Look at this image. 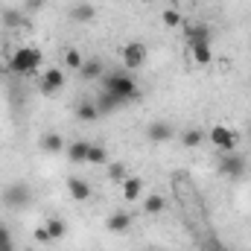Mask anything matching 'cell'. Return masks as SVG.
Instances as JSON below:
<instances>
[{"label":"cell","instance_id":"5","mask_svg":"<svg viewBox=\"0 0 251 251\" xmlns=\"http://www.w3.org/2000/svg\"><path fill=\"white\" fill-rule=\"evenodd\" d=\"M29 196H32L29 184L18 181V184H9V187L3 190V204H6V207H24V204L29 201Z\"/></svg>","mask_w":251,"mask_h":251},{"label":"cell","instance_id":"26","mask_svg":"<svg viewBox=\"0 0 251 251\" xmlns=\"http://www.w3.org/2000/svg\"><path fill=\"white\" fill-rule=\"evenodd\" d=\"M0 251H12V231L0 222Z\"/></svg>","mask_w":251,"mask_h":251},{"label":"cell","instance_id":"19","mask_svg":"<svg viewBox=\"0 0 251 251\" xmlns=\"http://www.w3.org/2000/svg\"><path fill=\"white\" fill-rule=\"evenodd\" d=\"M88 164H100V167L108 164V152H105L102 146H94V143H91V149H88Z\"/></svg>","mask_w":251,"mask_h":251},{"label":"cell","instance_id":"17","mask_svg":"<svg viewBox=\"0 0 251 251\" xmlns=\"http://www.w3.org/2000/svg\"><path fill=\"white\" fill-rule=\"evenodd\" d=\"M190 53H193V59L199 64H207L213 59V53H210V41H204V44H190Z\"/></svg>","mask_w":251,"mask_h":251},{"label":"cell","instance_id":"6","mask_svg":"<svg viewBox=\"0 0 251 251\" xmlns=\"http://www.w3.org/2000/svg\"><path fill=\"white\" fill-rule=\"evenodd\" d=\"M210 143H213L216 149H222V152H234L237 134H234L231 128H225V126H213V128H210Z\"/></svg>","mask_w":251,"mask_h":251},{"label":"cell","instance_id":"7","mask_svg":"<svg viewBox=\"0 0 251 251\" xmlns=\"http://www.w3.org/2000/svg\"><path fill=\"white\" fill-rule=\"evenodd\" d=\"M123 62H126V67H140V64L146 62V44H140V41L126 44L123 47Z\"/></svg>","mask_w":251,"mask_h":251},{"label":"cell","instance_id":"4","mask_svg":"<svg viewBox=\"0 0 251 251\" xmlns=\"http://www.w3.org/2000/svg\"><path fill=\"white\" fill-rule=\"evenodd\" d=\"M246 158L243 155H234V152H222V161H219V173L225 178H243L246 176Z\"/></svg>","mask_w":251,"mask_h":251},{"label":"cell","instance_id":"24","mask_svg":"<svg viewBox=\"0 0 251 251\" xmlns=\"http://www.w3.org/2000/svg\"><path fill=\"white\" fill-rule=\"evenodd\" d=\"M64 62H67V67H73V70H82V64H85V59H82V53H79V50H67Z\"/></svg>","mask_w":251,"mask_h":251},{"label":"cell","instance_id":"23","mask_svg":"<svg viewBox=\"0 0 251 251\" xmlns=\"http://www.w3.org/2000/svg\"><path fill=\"white\" fill-rule=\"evenodd\" d=\"M76 21H91L94 18V6L91 3H79V6H73V12H70Z\"/></svg>","mask_w":251,"mask_h":251},{"label":"cell","instance_id":"1","mask_svg":"<svg viewBox=\"0 0 251 251\" xmlns=\"http://www.w3.org/2000/svg\"><path fill=\"white\" fill-rule=\"evenodd\" d=\"M173 193H176V201L181 204V210H184V216H187L193 237L201 240V246H207V243L213 240L210 222H207V210H204V201H201V196H199L196 184L190 181L187 173H176V176H173Z\"/></svg>","mask_w":251,"mask_h":251},{"label":"cell","instance_id":"11","mask_svg":"<svg viewBox=\"0 0 251 251\" xmlns=\"http://www.w3.org/2000/svg\"><path fill=\"white\" fill-rule=\"evenodd\" d=\"M128 225H131V216H128V213H123V210H114V213L108 216V228H111L114 234H123V231H128Z\"/></svg>","mask_w":251,"mask_h":251},{"label":"cell","instance_id":"3","mask_svg":"<svg viewBox=\"0 0 251 251\" xmlns=\"http://www.w3.org/2000/svg\"><path fill=\"white\" fill-rule=\"evenodd\" d=\"M38 62H41V53H38L35 47H21V50L9 59V70L26 76V73H32V70L38 67Z\"/></svg>","mask_w":251,"mask_h":251},{"label":"cell","instance_id":"12","mask_svg":"<svg viewBox=\"0 0 251 251\" xmlns=\"http://www.w3.org/2000/svg\"><path fill=\"white\" fill-rule=\"evenodd\" d=\"M67 190H70V196L79 199V201H85V199L91 196V187H88L85 178H70V181H67Z\"/></svg>","mask_w":251,"mask_h":251},{"label":"cell","instance_id":"10","mask_svg":"<svg viewBox=\"0 0 251 251\" xmlns=\"http://www.w3.org/2000/svg\"><path fill=\"white\" fill-rule=\"evenodd\" d=\"M41 149L50 152V155H59V152H64V137L56 134V131H47V134L41 137Z\"/></svg>","mask_w":251,"mask_h":251},{"label":"cell","instance_id":"30","mask_svg":"<svg viewBox=\"0 0 251 251\" xmlns=\"http://www.w3.org/2000/svg\"><path fill=\"white\" fill-rule=\"evenodd\" d=\"M41 3H44V0H26V6H32V9H35V6H41Z\"/></svg>","mask_w":251,"mask_h":251},{"label":"cell","instance_id":"2","mask_svg":"<svg viewBox=\"0 0 251 251\" xmlns=\"http://www.w3.org/2000/svg\"><path fill=\"white\" fill-rule=\"evenodd\" d=\"M102 91H111V94L120 97L123 102L137 100V85H134V79H131L126 70H111V73H105V76H102Z\"/></svg>","mask_w":251,"mask_h":251},{"label":"cell","instance_id":"20","mask_svg":"<svg viewBox=\"0 0 251 251\" xmlns=\"http://www.w3.org/2000/svg\"><path fill=\"white\" fill-rule=\"evenodd\" d=\"M143 210H146V213H161V210H164V196H155V193L146 196V199H143Z\"/></svg>","mask_w":251,"mask_h":251},{"label":"cell","instance_id":"22","mask_svg":"<svg viewBox=\"0 0 251 251\" xmlns=\"http://www.w3.org/2000/svg\"><path fill=\"white\" fill-rule=\"evenodd\" d=\"M47 234H50V240L56 243V240H62L64 237V222L62 219H47Z\"/></svg>","mask_w":251,"mask_h":251},{"label":"cell","instance_id":"29","mask_svg":"<svg viewBox=\"0 0 251 251\" xmlns=\"http://www.w3.org/2000/svg\"><path fill=\"white\" fill-rule=\"evenodd\" d=\"M35 240H38V243H53L50 234H47V228H38V231H35Z\"/></svg>","mask_w":251,"mask_h":251},{"label":"cell","instance_id":"9","mask_svg":"<svg viewBox=\"0 0 251 251\" xmlns=\"http://www.w3.org/2000/svg\"><path fill=\"white\" fill-rule=\"evenodd\" d=\"M146 134H149V140H155V143H164V140H170L173 134H176V128L170 123H152L146 128Z\"/></svg>","mask_w":251,"mask_h":251},{"label":"cell","instance_id":"15","mask_svg":"<svg viewBox=\"0 0 251 251\" xmlns=\"http://www.w3.org/2000/svg\"><path fill=\"white\" fill-rule=\"evenodd\" d=\"M120 105H126L120 97H114L111 91H102V97H100V102H97V108L105 114V111H114V108H120Z\"/></svg>","mask_w":251,"mask_h":251},{"label":"cell","instance_id":"28","mask_svg":"<svg viewBox=\"0 0 251 251\" xmlns=\"http://www.w3.org/2000/svg\"><path fill=\"white\" fill-rule=\"evenodd\" d=\"M164 24H167V26H178V24H181L178 12H164Z\"/></svg>","mask_w":251,"mask_h":251},{"label":"cell","instance_id":"21","mask_svg":"<svg viewBox=\"0 0 251 251\" xmlns=\"http://www.w3.org/2000/svg\"><path fill=\"white\" fill-rule=\"evenodd\" d=\"M76 114H79V120H97V114H100V108H97L94 102H79V108H76Z\"/></svg>","mask_w":251,"mask_h":251},{"label":"cell","instance_id":"25","mask_svg":"<svg viewBox=\"0 0 251 251\" xmlns=\"http://www.w3.org/2000/svg\"><path fill=\"white\" fill-rule=\"evenodd\" d=\"M181 140H184V146H187V149H193V146H199V143H201V131H199V128H187Z\"/></svg>","mask_w":251,"mask_h":251},{"label":"cell","instance_id":"27","mask_svg":"<svg viewBox=\"0 0 251 251\" xmlns=\"http://www.w3.org/2000/svg\"><path fill=\"white\" fill-rule=\"evenodd\" d=\"M108 176H111V178H117V181H126V178H128L123 164H111V167H108Z\"/></svg>","mask_w":251,"mask_h":251},{"label":"cell","instance_id":"13","mask_svg":"<svg viewBox=\"0 0 251 251\" xmlns=\"http://www.w3.org/2000/svg\"><path fill=\"white\" fill-rule=\"evenodd\" d=\"M187 41L190 44H204V41H210V29H207L204 24L187 26Z\"/></svg>","mask_w":251,"mask_h":251},{"label":"cell","instance_id":"8","mask_svg":"<svg viewBox=\"0 0 251 251\" xmlns=\"http://www.w3.org/2000/svg\"><path fill=\"white\" fill-rule=\"evenodd\" d=\"M62 85H64V73L62 70H47V73L41 76V91H44V94H56Z\"/></svg>","mask_w":251,"mask_h":251},{"label":"cell","instance_id":"18","mask_svg":"<svg viewBox=\"0 0 251 251\" xmlns=\"http://www.w3.org/2000/svg\"><path fill=\"white\" fill-rule=\"evenodd\" d=\"M79 76H82V79H102V64L97 62V59H94V62H85L82 70H79Z\"/></svg>","mask_w":251,"mask_h":251},{"label":"cell","instance_id":"14","mask_svg":"<svg viewBox=\"0 0 251 251\" xmlns=\"http://www.w3.org/2000/svg\"><path fill=\"white\" fill-rule=\"evenodd\" d=\"M123 196L128 201H137L140 196H143V181L140 178H126L123 181Z\"/></svg>","mask_w":251,"mask_h":251},{"label":"cell","instance_id":"16","mask_svg":"<svg viewBox=\"0 0 251 251\" xmlns=\"http://www.w3.org/2000/svg\"><path fill=\"white\" fill-rule=\"evenodd\" d=\"M88 149H91V143L76 140V143L67 146V158H70V161H88Z\"/></svg>","mask_w":251,"mask_h":251}]
</instances>
